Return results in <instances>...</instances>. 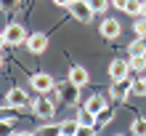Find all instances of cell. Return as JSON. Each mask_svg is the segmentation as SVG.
<instances>
[{"label": "cell", "instance_id": "6da1fadb", "mask_svg": "<svg viewBox=\"0 0 146 136\" xmlns=\"http://www.w3.org/2000/svg\"><path fill=\"white\" fill-rule=\"evenodd\" d=\"M3 35H5V46H21V43H27V38H29L21 24H8L3 29Z\"/></svg>", "mask_w": 146, "mask_h": 136}, {"label": "cell", "instance_id": "7a4b0ae2", "mask_svg": "<svg viewBox=\"0 0 146 136\" xmlns=\"http://www.w3.org/2000/svg\"><path fill=\"white\" fill-rule=\"evenodd\" d=\"M32 112H35L37 117H42V120H48V117L56 115V104L48 96H37L35 101H32Z\"/></svg>", "mask_w": 146, "mask_h": 136}, {"label": "cell", "instance_id": "3957f363", "mask_svg": "<svg viewBox=\"0 0 146 136\" xmlns=\"http://www.w3.org/2000/svg\"><path fill=\"white\" fill-rule=\"evenodd\" d=\"M69 13L74 16L77 21H82V24H88L93 19V8L88 5V0H72V5H69Z\"/></svg>", "mask_w": 146, "mask_h": 136}, {"label": "cell", "instance_id": "277c9868", "mask_svg": "<svg viewBox=\"0 0 146 136\" xmlns=\"http://www.w3.org/2000/svg\"><path fill=\"white\" fill-rule=\"evenodd\" d=\"M32 88H35L40 96H45V93H50L56 88V80L50 78L48 72H37V75H32Z\"/></svg>", "mask_w": 146, "mask_h": 136}, {"label": "cell", "instance_id": "5b68a950", "mask_svg": "<svg viewBox=\"0 0 146 136\" xmlns=\"http://www.w3.org/2000/svg\"><path fill=\"white\" fill-rule=\"evenodd\" d=\"M127 72H130V64H127L125 59H114V62L109 64V78L114 80V83H117V80H125V78H130Z\"/></svg>", "mask_w": 146, "mask_h": 136}, {"label": "cell", "instance_id": "8992f818", "mask_svg": "<svg viewBox=\"0 0 146 136\" xmlns=\"http://www.w3.org/2000/svg\"><path fill=\"white\" fill-rule=\"evenodd\" d=\"M5 104H8V107H13V109L27 107V104H29V93H24L21 88H11V91L5 93Z\"/></svg>", "mask_w": 146, "mask_h": 136}, {"label": "cell", "instance_id": "52a82bcc", "mask_svg": "<svg viewBox=\"0 0 146 136\" xmlns=\"http://www.w3.org/2000/svg\"><path fill=\"white\" fill-rule=\"evenodd\" d=\"M69 83H72V86H77V88H82V86H88V83H90V72L85 70V67H80V64H74L72 70H69Z\"/></svg>", "mask_w": 146, "mask_h": 136}, {"label": "cell", "instance_id": "ba28073f", "mask_svg": "<svg viewBox=\"0 0 146 136\" xmlns=\"http://www.w3.org/2000/svg\"><path fill=\"white\" fill-rule=\"evenodd\" d=\"M45 48H48V38L42 35V32H32L27 38V51L29 54H42Z\"/></svg>", "mask_w": 146, "mask_h": 136}, {"label": "cell", "instance_id": "9c48e42d", "mask_svg": "<svg viewBox=\"0 0 146 136\" xmlns=\"http://www.w3.org/2000/svg\"><path fill=\"white\" fill-rule=\"evenodd\" d=\"M127 93H133V78L117 80L114 86H111V96H114V99H125Z\"/></svg>", "mask_w": 146, "mask_h": 136}, {"label": "cell", "instance_id": "30bf717a", "mask_svg": "<svg viewBox=\"0 0 146 136\" xmlns=\"http://www.w3.org/2000/svg\"><path fill=\"white\" fill-rule=\"evenodd\" d=\"M119 32H122V27H119L117 19H104V21H101V35H104V38L114 40V38H119Z\"/></svg>", "mask_w": 146, "mask_h": 136}, {"label": "cell", "instance_id": "8fae6325", "mask_svg": "<svg viewBox=\"0 0 146 136\" xmlns=\"http://www.w3.org/2000/svg\"><path fill=\"white\" fill-rule=\"evenodd\" d=\"M82 109H88L90 115H98L101 109H106V99L101 96V93H93V96L85 101V107H82Z\"/></svg>", "mask_w": 146, "mask_h": 136}, {"label": "cell", "instance_id": "7c38bea8", "mask_svg": "<svg viewBox=\"0 0 146 136\" xmlns=\"http://www.w3.org/2000/svg\"><path fill=\"white\" fill-rule=\"evenodd\" d=\"M35 133H37V136H61V125H58V123H45V125L37 128Z\"/></svg>", "mask_w": 146, "mask_h": 136}, {"label": "cell", "instance_id": "4fadbf2b", "mask_svg": "<svg viewBox=\"0 0 146 136\" xmlns=\"http://www.w3.org/2000/svg\"><path fill=\"white\" fill-rule=\"evenodd\" d=\"M77 123H80V125H85V128H96V125H98L96 115H90L88 109H82V112L77 115Z\"/></svg>", "mask_w": 146, "mask_h": 136}, {"label": "cell", "instance_id": "5bb4252c", "mask_svg": "<svg viewBox=\"0 0 146 136\" xmlns=\"http://www.w3.org/2000/svg\"><path fill=\"white\" fill-rule=\"evenodd\" d=\"M127 51H130V56H146V38H138V40H133Z\"/></svg>", "mask_w": 146, "mask_h": 136}, {"label": "cell", "instance_id": "9a60e30c", "mask_svg": "<svg viewBox=\"0 0 146 136\" xmlns=\"http://www.w3.org/2000/svg\"><path fill=\"white\" fill-rule=\"evenodd\" d=\"M130 133L133 136H146V117H135L130 123Z\"/></svg>", "mask_w": 146, "mask_h": 136}, {"label": "cell", "instance_id": "2e32d148", "mask_svg": "<svg viewBox=\"0 0 146 136\" xmlns=\"http://www.w3.org/2000/svg\"><path fill=\"white\" fill-rule=\"evenodd\" d=\"M130 72H146V56H130Z\"/></svg>", "mask_w": 146, "mask_h": 136}, {"label": "cell", "instance_id": "e0dca14e", "mask_svg": "<svg viewBox=\"0 0 146 136\" xmlns=\"http://www.w3.org/2000/svg\"><path fill=\"white\" fill-rule=\"evenodd\" d=\"M77 131H80V123H77V120L61 123V133H64V136H77Z\"/></svg>", "mask_w": 146, "mask_h": 136}, {"label": "cell", "instance_id": "ac0fdd59", "mask_svg": "<svg viewBox=\"0 0 146 136\" xmlns=\"http://www.w3.org/2000/svg\"><path fill=\"white\" fill-rule=\"evenodd\" d=\"M133 93L135 96H146V78H133Z\"/></svg>", "mask_w": 146, "mask_h": 136}, {"label": "cell", "instance_id": "d6986e66", "mask_svg": "<svg viewBox=\"0 0 146 136\" xmlns=\"http://www.w3.org/2000/svg\"><path fill=\"white\" fill-rule=\"evenodd\" d=\"M64 101L66 104H77V86L69 83V88H64Z\"/></svg>", "mask_w": 146, "mask_h": 136}, {"label": "cell", "instance_id": "ffe728a7", "mask_svg": "<svg viewBox=\"0 0 146 136\" xmlns=\"http://www.w3.org/2000/svg\"><path fill=\"white\" fill-rule=\"evenodd\" d=\"M111 0H88V5L93 8V13H101V11H106Z\"/></svg>", "mask_w": 146, "mask_h": 136}, {"label": "cell", "instance_id": "44dd1931", "mask_svg": "<svg viewBox=\"0 0 146 136\" xmlns=\"http://www.w3.org/2000/svg\"><path fill=\"white\" fill-rule=\"evenodd\" d=\"M125 13L141 16V0H127V8H125Z\"/></svg>", "mask_w": 146, "mask_h": 136}, {"label": "cell", "instance_id": "7402d4cb", "mask_svg": "<svg viewBox=\"0 0 146 136\" xmlns=\"http://www.w3.org/2000/svg\"><path fill=\"white\" fill-rule=\"evenodd\" d=\"M111 115H114V112H111L109 107H106V109H101V112L96 115V120H98V125H106V123L111 120Z\"/></svg>", "mask_w": 146, "mask_h": 136}, {"label": "cell", "instance_id": "603a6c76", "mask_svg": "<svg viewBox=\"0 0 146 136\" xmlns=\"http://www.w3.org/2000/svg\"><path fill=\"white\" fill-rule=\"evenodd\" d=\"M0 136H13V120H0Z\"/></svg>", "mask_w": 146, "mask_h": 136}, {"label": "cell", "instance_id": "cb8c5ba5", "mask_svg": "<svg viewBox=\"0 0 146 136\" xmlns=\"http://www.w3.org/2000/svg\"><path fill=\"white\" fill-rule=\"evenodd\" d=\"M135 32H138V38H146V19L138 16V21H135Z\"/></svg>", "mask_w": 146, "mask_h": 136}, {"label": "cell", "instance_id": "d4e9b609", "mask_svg": "<svg viewBox=\"0 0 146 136\" xmlns=\"http://www.w3.org/2000/svg\"><path fill=\"white\" fill-rule=\"evenodd\" d=\"M45 96H48L50 101H53V104H58V101H61V99H64V93H61V88H53V91H50V93H45Z\"/></svg>", "mask_w": 146, "mask_h": 136}, {"label": "cell", "instance_id": "484cf974", "mask_svg": "<svg viewBox=\"0 0 146 136\" xmlns=\"http://www.w3.org/2000/svg\"><path fill=\"white\" fill-rule=\"evenodd\" d=\"M0 8H5V11H16V8H19V0H0Z\"/></svg>", "mask_w": 146, "mask_h": 136}, {"label": "cell", "instance_id": "4316f807", "mask_svg": "<svg viewBox=\"0 0 146 136\" xmlns=\"http://www.w3.org/2000/svg\"><path fill=\"white\" fill-rule=\"evenodd\" d=\"M111 5L119 8V11H125V8H127V0H111Z\"/></svg>", "mask_w": 146, "mask_h": 136}, {"label": "cell", "instance_id": "83f0119b", "mask_svg": "<svg viewBox=\"0 0 146 136\" xmlns=\"http://www.w3.org/2000/svg\"><path fill=\"white\" fill-rule=\"evenodd\" d=\"M77 136H93V128H85V125H80V131H77Z\"/></svg>", "mask_w": 146, "mask_h": 136}, {"label": "cell", "instance_id": "f1b7e54d", "mask_svg": "<svg viewBox=\"0 0 146 136\" xmlns=\"http://www.w3.org/2000/svg\"><path fill=\"white\" fill-rule=\"evenodd\" d=\"M53 3H56L58 8H69V5H72V0H53Z\"/></svg>", "mask_w": 146, "mask_h": 136}, {"label": "cell", "instance_id": "f546056e", "mask_svg": "<svg viewBox=\"0 0 146 136\" xmlns=\"http://www.w3.org/2000/svg\"><path fill=\"white\" fill-rule=\"evenodd\" d=\"M13 136H37V133H32V131H19V133H13Z\"/></svg>", "mask_w": 146, "mask_h": 136}, {"label": "cell", "instance_id": "4dcf8cb0", "mask_svg": "<svg viewBox=\"0 0 146 136\" xmlns=\"http://www.w3.org/2000/svg\"><path fill=\"white\" fill-rule=\"evenodd\" d=\"M141 16L146 19V0H141Z\"/></svg>", "mask_w": 146, "mask_h": 136}, {"label": "cell", "instance_id": "1f68e13d", "mask_svg": "<svg viewBox=\"0 0 146 136\" xmlns=\"http://www.w3.org/2000/svg\"><path fill=\"white\" fill-rule=\"evenodd\" d=\"M3 46H5V35L0 32V48H3Z\"/></svg>", "mask_w": 146, "mask_h": 136}, {"label": "cell", "instance_id": "d6a6232c", "mask_svg": "<svg viewBox=\"0 0 146 136\" xmlns=\"http://www.w3.org/2000/svg\"><path fill=\"white\" fill-rule=\"evenodd\" d=\"M0 64H3V56H0Z\"/></svg>", "mask_w": 146, "mask_h": 136}, {"label": "cell", "instance_id": "836d02e7", "mask_svg": "<svg viewBox=\"0 0 146 136\" xmlns=\"http://www.w3.org/2000/svg\"><path fill=\"white\" fill-rule=\"evenodd\" d=\"M61 136H64V133H61Z\"/></svg>", "mask_w": 146, "mask_h": 136}]
</instances>
